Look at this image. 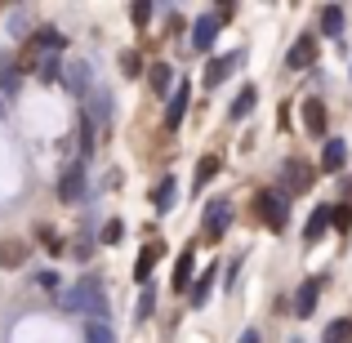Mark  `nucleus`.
I'll return each mask as SVG.
<instances>
[{
	"instance_id": "obj_1",
	"label": "nucleus",
	"mask_w": 352,
	"mask_h": 343,
	"mask_svg": "<svg viewBox=\"0 0 352 343\" xmlns=\"http://www.w3.org/2000/svg\"><path fill=\"white\" fill-rule=\"evenodd\" d=\"M254 210H258V219H263L272 232H285V228H290V197H285V192L263 188L254 197Z\"/></svg>"
},
{
	"instance_id": "obj_2",
	"label": "nucleus",
	"mask_w": 352,
	"mask_h": 343,
	"mask_svg": "<svg viewBox=\"0 0 352 343\" xmlns=\"http://www.w3.org/2000/svg\"><path fill=\"white\" fill-rule=\"evenodd\" d=\"M63 308L89 312V317H107V299H103V290H98V281H80L76 290H67L63 294Z\"/></svg>"
},
{
	"instance_id": "obj_3",
	"label": "nucleus",
	"mask_w": 352,
	"mask_h": 343,
	"mask_svg": "<svg viewBox=\"0 0 352 343\" xmlns=\"http://www.w3.org/2000/svg\"><path fill=\"white\" fill-rule=\"evenodd\" d=\"M312 63H317V36L303 32L299 41L290 45V54H285V67H290V71H303V67H312Z\"/></svg>"
},
{
	"instance_id": "obj_4",
	"label": "nucleus",
	"mask_w": 352,
	"mask_h": 343,
	"mask_svg": "<svg viewBox=\"0 0 352 343\" xmlns=\"http://www.w3.org/2000/svg\"><path fill=\"white\" fill-rule=\"evenodd\" d=\"M241 58H245V54H241V49L223 54V58H210V63H206V89L223 85V80H228V76H232V71L241 67Z\"/></svg>"
},
{
	"instance_id": "obj_5",
	"label": "nucleus",
	"mask_w": 352,
	"mask_h": 343,
	"mask_svg": "<svg viewBox=\"0 0 352 343\" xmlns=\"http://www.w3.org/2000/svg\"><path fill=\"white\" fill-rule=\"evenodd\" d=\"M321 281H326V276H308V281L299 285V294H294V317H299V321H308L312 312H317V299H321Z\"/></svg>"
},
{
	"instance_id": "obj_6",
	"label": "nucleus",
	"mask_w": 352,
	"mask_h": 343,
	"mask_svg": "<svg viewBox=\"0 0 352 343\" xmlns=\"http://www.w3.org/2000/svg\"><path fill=\"white\" fill-rule=\"evenodd\" d=\"M312 179H317V174H312V165L308 161H285V197H294V192H303V188H312Z\"/></svg>"
},
{
	"instance_id": "obj_7",
	"label": "nucleus",
	"mask_w": 352,
	"mask_h": 343,
	"mask_svg": "<svg viewBox=\"0 0 352 343\" xmlns=\"http://www.w3.org/2000/svg\"><path fill=\"white\" fill-rule=\"evenodd\" d=\"M219 27H223V18H219V14H201L197 27H192V45H197V49H214Z\"/></svg>"
},
{
	"instance_id": "obj_8",
	"label": "nucleus",
	"mask_w": 352,
	"mask_h": 343,
	"mask_svg": "<svg viewBox=\"0 0 352 343\" xmlns=\"http://www.w3.org/2000/svg\"><path fill=\"white\" fill-rule=\"evenodd\" d=\"M232 228V201H210L206 206V232L210 236H223Z\"/></svg>"
},
{
	"instance_id": "obj_9",
	"label": "nucleus",
	"mask_w": 352,
	"mask_h": 343,
	"mask_svg": "<svg viewBox=\"0 0 352 343\" xmlns=\"http://www.w3.org/2000/svg\"><path fill=\"white\" fill-rule=\"evenodd\" d=\"M58 197L63 201H80V197H85V165H67V170H63Z\"/></svg>"
},
{
	"instance_id": "obj_10",
	"label": "nucleus",
	"mask_w": 352,
	"mask_h": 343,
	"mask_svg": "<svg viewBox=\"0 0 352 343\" xmlns=\"http://www.w3.org/2000/svg\"><path fill=\"white\" fill-rule=\"evenodd\" d=\"M161 254H165L161 241H147V245H143V254H138V263H134V281H138V285L152 281V267L161 263Z\"/></svg>"
},
{
	"instance_id": "obj_11",
	"label": "nucleus",
	"mask_w": 352,
	"mask_h": 343,
	"mask_svg": "<svg viewBox=\"0 0 352 343\" xmlns=\"http://www.w3.org/2000/svg\"><path fill=\"white\" fill-rule=\"evenodd\" d=\"M188 98H192V85H188V80H179V85H174V98L165 103V129H179L183 112H188Z\"/></svg>"
},
{
	"instance_id": "obj_12",
	"label": "nucleus",
	"mask_w": 352,
	"mask_h": 343,
	"mask_svg": "<svg viewBox=\"0 0 352 343\" xmlns=\"http://www.w3.org/2000/svg\"><path fill=\"white\" fill-rule=\"evenodd\" d=\"M344 156H348L344 138H326V147H321V170H326V174L344 170Z\"/></svg>"
},
{
	"instance_id": "obj_13",
	"label": "nucleus",
	"mask_w": 352,
	"mask_h": 343,
	"mask_svg": "<svg viewBox=\"0 0 352 343\" xmlns=\"http://www.w3.org/2000/svg\"><path fill=\"white\" fill-rule=\"evenodd\" d=\"M330 210H335V206H317V210L308 214V223H303V241H308V245H312V241H317L326 228H335V223H330Z\"/></svg>"
},
{
	"instance_id": "obj_14",
	"label": "nucleus",
	"mask_w": 352,
	"mask_h": 343,
	"mask_svg": "<svg viewBox=\"0 0 352 343\" xmlns=\"http://www.w3.org/2000/svg\"><path fill=\"white\" fill-rule=\"evenodd\" d=\"M174 197H179V183H174V174H170V179H161V183H156V192H152L156 214H170V210H174Z\"/></svg>"
},
{
	"instance_id": "obj_15",
	"label": "nucleus",
	"mask_w": 352,
	"mask_h": 343,
	"mask_svg": "<svg viewBox=\"0 0 352 343\" xmlns=\"http://www.w3.org/2000/svg\"><path fill=\"white\" fill-rule=\"evenodd\" d=\"M192 272H197V254H192V250H183V254H179V263H174V290H188V285H192Z\"/></svg>"
},
{
	"instance_id": "obj_16",
	"label": "nucleus",
	"mask_w": 352,
	"mask_h": 343,
	"mask_svg": "<svg viewBox=\"0 0 352 343\" xmlns=\"http://www.w3.org/2000/svg\"><path fill=\"white\" fill-rule=\"evenodd\" d=\"M214 276H219V267H206V272L197 276V285H192V308H206L210 290H214Z\"/></svg>"
},
{
	"instance_id": "obj_17",
	"label": "nucleus",
	"mask_w": 352,
	"mask_h": 343,
	"mask_svg": "<svg viewBox=\"0 0 352 343\" xmlns=\"http://www.w3.org/2000/svg\"><path fill=\"white\" fill-rule=\"evenodd\" d=\"M254 98H258V89H254V85H245V89H241V94L232 98V107H228V116H232V120H245L250 112H254Z\"/></svg>"
},
{
	"instance_id": "obj_18",
	"label": "nucleus",
	"mask_w": 352,
	"mask_h": 343,
	"mask_svg": "<svg viewBox=\"0 0 352 343\" xmlns=\"http://www.w3.org/2000/svg\"><path fill=\"white\" fill-rule=\"evenodd\" d=\"M321 32L335 36V41L344 36V9L339 5H321Z\"/></svg>"
},
{
	"instance_id": "obj_19",
	"label": "nucleus",
	"mask_w": 352,
	"mask_h": 343,
	"mask_svg": "<svg viewBox=\"0 0 352 343\" xmlns=\"http://www.w3.org/2000/svg\"><path fill=\"white\" fill-rule=\"evenodd\" d=\"M303 125H308L312 134H326V107H321L317 98H308V103H303Z\"/></svg>"
},
{
	"instance_id": "obj_20",
	"label": "nucleus",
	"mask_w": 352,
	"mask_h": 343,
	"mask_svg": "<svg viewBox=\"0 0 352 343\" xmlns=\"http://www.w3.org/2000/svg\"><path fill=\"white\" fill-rule=\"evenodd\" d=\"M348 339H352V321H348V317L330 321V326L321 330V343H348Z\"/></svg>"
},
{
	"instance_id": "obj_21",
	"label": "nucleus",
	"mask_w": 352,
	"mask_h": 343,
	"mask_svg": "<svg viewBox=\"0 0 352 343\" xmlns=\"http://www.w3.org/2000/svg\"><path fill=\"white\" fill-rule=\"evenodd\" d=\"M214 174H219V156H201V161H197V179H192V188L206 192V183L214 179Z\"/></svg>"
},
{
	"instance_id": "obj_22",
	"label": "nucleus",
	"mask_w": 352,
	"mask_h": 343,
	"mask_svg": "<svg viewBox=\"0 0 352 343\" xmlns=\"http://www.w3.org/2000/svg\"><path fill=\"white\" fill-rule=\"evenodd\" d=\"M147 80H152V89H156V94H170V80H174L170 63H152V71H147Z\"/></svg>"
},
{
	"instance_id": "obj_23",
	"label": "nucleus",
	"mask_w": 352,
	"mask_h": 343,
	"mask_svg": "<svg viewBox=\"0 0 352 343\" xmlns=\"http://www.w3.org/2000/svg\"><path fill=\"white\" fill-rule=\"evenodd\" d=\"M27 258V245H18V241H0V267H18Z\"/></svg>"
},
{
	"instance_id": "obj_24",
	"label": "nucleus",
	"mask_w": 352,
	"mask_h": 343,
	"mask_svg": "<svg viewBox=\"0 0 352 343\" xmlns=\"http://www.w3.org/2000/svg\"><path fill=\"white\" fill-rule=\"evenodd\" d=\"M85 343H116V335H112L107 321H89V326H85Z\"/></svg>"
},
{
	"instance_id": "obj_25",
	"label": "nucleus",
	"mask_w": 352,
	"mask_h": 343,
	"mask_svg": "<svg viewBox=\"0 0 352 343\" xmlns=\"http://www.w3.org/2000/svg\"><path fill=\"white\" fill-rule=\"evenodd\" d=\"M67 85L76 89V94H85V85H89V67H85V63H72V71H67Z\"/></svg>"
},
{
	"instance_id": "obj_26",
	"label": "nucleus",
	"mask_w": 352,
	"mask_h": 343,
	"mask_svg": "<svg viewBox=\"0 0 352 343\" xmlns=\"http://www.w3.org/2000/svg\"><path fill=\"white\" fill-rule=\"evenodd\" d=\"M152 308H156V290H152V285H143V299H138V321L152 317Z\"/></svg>"
},
{
	"instance_id": "obj_27",
	"label": "nucleus",
	"mask_w": 352,
	"mask_h": 343,
	"mask_svg": "<svg viewBox=\"0 0 352 343\" xmlns=\"http://www.w3.org/2000/svg\"><path fill=\"white\" fill-rule=\"evenodd\" d=\"M120 236H125V223H120V219H112V223L103 228V245H116Z\"/></svg>"
},
{
	"instance_id": "obj_28",
	"label": "nucleus",
	"mask_w": 352,
	"mask_h": 343,
	"mask_svg": "<svg viewBox=\"0 0 352 343\" xmlns=\"http://www.w3.org/2000/svg\"><path fill=\"white\" fill-rule=\"evenodd\" d=\"M330 223H335V228H348V223H352V210L335 206V210H330Z\"/></svg>"
},
{
	"instance_id": "obj_29",
	"label": "nucleus",
	"mask_w": 352,
	"mask_h": 343,
	"mask_svg": "<svg viewBox=\"0 0 352 343\" xmlns=\"http://www.w3.org/2000/svg\"><path fill=\"white\" fill-rule=\"evenodd\" d=\"M36 285H45V290H58V272H41V276H36Z\"/></svg>"
},
{
	"instance_id": "obj_30",
	"label": "nucleus",
	"mask_w": 352,
	"mask_h": 343,
	"mask_svg": "<svg viewBox=\"0 0 352 343\" xmlns=\"http://www.w3.org/2000/svg\"><path fill=\"white\" fill-rule=\"evenodd\" d=\"M129 14H134V23H138V27H143L147 18H152V5H134V9H129Z\"/></svg>"
},
{
	"instance_id": "obj_31",
	"label": "nucleus",
	"mask_w": 352,
	"mask_h": 343,
	"mask_svg": "<svg viewBox=\"0 0 352 343\" xmlns=\"http://www.w3.org/2000/svg\"><path fill=\"white\" fill-rule=\"evenodd\" d=\"M138 71H143V67H138V58H134V54H125V76H138Z\"/></svg>"
},
{
	"instance_id": "obj_32",
	"label": "nucleus",
	"mask_w": 352,
	"mask_h": 343,
	"mask_svg": "<svg viewBox=\"0 0 352 343\" xmlns=\"http://www.w3.org/2000/svg\"><path fill=\"white\" fill-rule=\"evenodd\" d=\"M241 343H258V330H245V335H241Z\"/></svg>"
}]
</instances>
